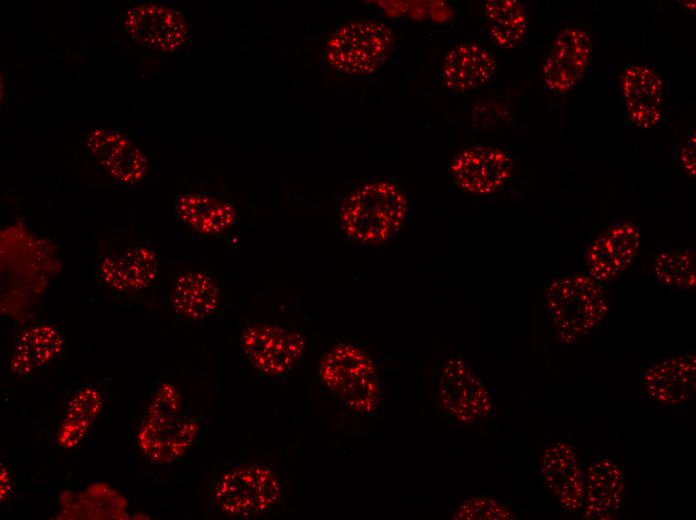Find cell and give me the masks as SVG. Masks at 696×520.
I'll return each mask as SVG.
<instances>
[{"label": "cell", "instance_id": "cell-26", "mask_svg": "<svg viewBox=\"0 0 696 520\" xmlns=\"http://www.w3.org/2000/svg\"><path fill=\"white\" fill-rule=\"evenodd\" d=\"M459 520H512L514 513L499 500L488 496L466 499L453 515Z\"/></svg>", "mask_w": 696, "mask_h": 520}, {"label": "cell", "instance_id": "cell-3", "mask_svg": "<svg viewBox=\"0 0 696 520\" xmlns=\"http://www.w3.org/2000/svg\"><path fill=\"white\" fill-rule=\"evenodd\" d=\"M322 383L357 414H371L380 403L376 366L360 347L341 342L330 348L319 364Z\"/></svg>", "mask_w": 696, "mask_h": 520}, {"label": "cell", "instance_id": "cell-5", "mask_svg": "<svg viewBox=\"0 0 696 520\" xmlns=\"http://www.w3.org/2000/svg\"><path fill=\"white\" fill-rule=\"evenodd\" d=\"M393 31L385 23L353 20L336 29L325 47L328 64L347 75L364 76L377 71L394 49Z\"/></svg>", "mask_w": 696, "mask_h": 520}, {"label": "cell", "instance_id": "cell-18", "mask_svg": "<svg viewBox=\"0 0 696 520\" xmlns=\"http://www.w3.org/2000/svg\"><path fill=\"white\" fill-rule=\"evenodd\" d=\"M496 73V62L480 44L465 42L454 46L442 63V79L451 91L468 92L487 84Z\"/></svg>", "mask_w": 696, "mask_h": 520}, {"label": "cell", "instance_id": "cell-15", "mask_svg": "<svg viewBox=\"0 0 696 520\" xmlns=\"http://www.w3.org/2000/svg\"><path fill=\"white\" fill-rule=\"evenodd\" d=\"M695 354H679L653 363L645 369L641 389L643 394L662 405L680 407L695 394Z\"/></svg>", "mask_w": 696, "mask_h": 520}, {"label": "cell", "instance_id": "cell-17", "mask_svg": "<svg viewBox=\"0 0 696 520\" xmlns=\"http://www.w3.org/2000/svg\"><path fill=\"white\" fill-rule=\"evenodd\" d=\"M86 146L92 157L118 182L134 185L143 180L147 159L123 133L114 129H94L88 135Z\"/></svg>", "mask_w": 696, "mask_h": 520}, {"label": "cell", "instance_id": "cell-22", "mask_svg": "<svg viewBox=\"0 0 696 520\" xmlns=\"http://www.w3.org/2000/svg\"><path fill=\"white\" fill-rule=\"evenodd\" d=\"M62 342L58 331L49 325L26 330L19 338L11 358V370L20 376L33 373L59 355Z\"/></svg>", "mask_w": 696, "mask_h": 520}, {"label": "cell", "instance_id": "cell-1", "mask_svg": "<svg viewBox=\"0 0 696 520\" xmlns=\"http://www.w3.org/2000/svg\"><path fill=\"white\" fill-rule=\"evenodd\" d=\"M544 309L557 341L567 345L596 331L609 303L602 284L588 274L571 273L549 282Z\"/></svg>", "mask_w": 696, "mask_h": 520}, {"label": "cell", "instance_id": "cell-14", "mask_svg": "<svg viewBox=\"0 0 696 520\" xmlns=\"http://www.w3.org/2000/svg\"><path fill=\"white\" fill-rule=\"evenodd\" d=\"M621 93L630 121L637 127L650 129L663 116L664 83L652 66L632 63L620 78Z\"/></svg>", "mask_w": 696, "mask_h": 520}, {"label": "cell", "instance_id": "cell-8", "mask_svg": "<svg viewBox=\"0 0 696 520\" xmlns=\"http://www.w3.org/2000/svg\"><path fill=\"white\" fill-rule=\"evenodd\" d=\"M437 397L441 408L462 423H473L488 417L493 401L487 386L460 359L448 361L440 375Z\"/></svg>", "mask_w": 696, "mask_h": 520}, {"label": "cell", "instance_id": "cell-25", "mask_svg": "<svg viewBox=\"0 0 696 520\" xmlns=\"http://www.w3.org/2000/svg\"><path fill=\"white\" fill-rule=\"evenodd\" d=\"M657 281L668 288L694 290L695 253L692 249H671L658 254L653 263Z\"/></svg>", "mask_w": 696, "mask_h": 520}, {"label": "cell", "instance_id": "cell-19", "mask_svg": "<svg viewBox=\"0 0 696 520\" xmlns=\"http://www.w3.org/2000/svg\"><path fill=\"white\" fill-rule=\"evenodd\" d=\"M158 257L147 244H134L121 253L105 257L100 266L102 280L117 290L150 286L158 275Z\"/></svg>", "mask_w": 696, "mask_h": 520}, {"label": "cell", "instance_id": "cell-24", "mask_svg": "<svg viewBox=\"0 0 696 520\" xmlns=\"http://www.w3.org/2000/svg\"><path fill=\"white\" fill-rule=\"evenodd\" d=\"M101 406L102 398L96 389H80L67 404L58 433L59 443L66 448L76 446L86 435Z\"/></svg>", "mask_w": 696, "mask_h": 520}, {"label": "cell", "instance_id": "cell-10", "mask_svg": "<svg viewBox=\"0 0 696 520\" xmlns=\"http://www.w3.org/2000/svg\"><path fill=\"white\" fill-rule=\"evenodd\" d=\"M591 57L592 39L589 32L577 26L561 30L543 63L545 87L560 95L573 91L586 74Z\"/></svg>", "mask_w": 696, "mask_h": 520}, {"label": "cell", "instance_id": "cell-12", "mask_svg": "<svg viewBox=\"0 0 696 520\" xmlns=\"http://www.w3.org/2000/svg\"><path fill=\"white\" fill-rule=\"evenodd\" d=\"M539 471L545 490L564 513L581 510L585 471L571 444L558 440L545 447L540 455Z\"/></svg>", "mask_w": 696, "mask_h": 520}, {"label": "cell", "instance_id": "cell-9", "mask_svg": "<svg viewBox=\"0 0 696 520\" xmlns=\"http://www.w3.org/2000/svg\"><path fill=\"white\" fill-rule=\"evenodd\" d=\"M121 27L139 44L163 53L177 51L188 38L183 15L160 3L131 6L123 15Z\"/></svg>", "mask_w": 696, "mask_h": 520}, {"label": "cell", "instance_id": "cell-27", "mask_svg": "<svg viewBox=\"0 0 696 520\" xmlns=\"http://www.w3.org/2000/svg\"><path fill=\"white\" fill-rule=\"evenodd\" d=\"M696 137L695 132L692 131L682 143L679 152V161L685 171L689 176L694 177L696 173Z\"/></svg>", "mask_w": 696, "mask_h": 520}, {"label": "cell", "instance_id": "cell-6", "mask_svg": "<svg viewBox=\"0 0 696 520\" xmlns=\"http://www.w3.org/2000/svg\"><path fill=\"white\" fill-rule=\"evenodd\" d=\"M281 492V484L269 465L244 462L220 477L214 500L230 516L254 518L272 510L279 503Z\"/></svg>", "mask_w": 696, "mask_h": 520}, {"label": "cell", "instance_id": "cell-2", "mask_svg": "<svg viewBox=\"0 0 696 520\" xmlns=\"http://www.w3.org/2000/svg\"><path fill=\"white\" fill-rule=\"evenodd\" d=\"M408 204L401 189L385 180L361 185L344 200L340 223L354 240L375 244L388 240L402 226Z\"/></svg>", "mask_w": 696, "mask_h": 520}, {"label": "cell", "instance_id": "cell-13", "mask_svg": "<svg viewBox=\"0 0 696 520\" xmlns=\"http://www.w3.org/2000/svg\"><path fill=\"white\" fill-rule=\"evenodd\" d=\"M514 169L511 156L504 150L486 145L464 149L453 160L450 173L459 189L476 195L498 191L510 179Z\"/></svg>", "mask_w": 696, "mask_h": 520}, {"label": "cell", "instance_id": "cell-20", "mask_svg": "<svg viewBox=\"0 0 696 520\" xmlns=\"http://www.w3.org/2000/svg\"><path fill=\"white\" fill-rule=\"evenodd\" d=\"M219 303V288L210 275L187 271L175 281L171 304L178 317L193 321L208 318L215 313Z\"/></svg>", "mask_w": 696, "mask_h": 520}, {"label": "cell", "instance_id": "cell-4", "mask_svg": "<svg viewBox=\"0 0 696 520\" xmlns=\"http://www.w3.org/2000/svg\"><path fill=\"white\" fill-rule=\"evenodd\" d=\"M198 423L184 414L179 391L162 384L156 391L138 433L142 451L157 463L172 462L192 445Z\"/></svg>", "mask_w": 696, "mask_h": 520}, {"label": "cell", "instance_id": "cell-16", "mask_svg": "<svg viewBox=\"0 0 696 520\" xmlns=\"http://www.w3.org/2000/svg\"><path fill=\"white\" fill-rule=\"evenodd\" d=\"M623 467L610 456L596 458L585 471L582 518L614 520L620 515L625 493Z\"/></svg>", "mask_w": 696, "mask_h": 520}, {"label": "cell", "instance_id": "cell-23", "mask_svg": "<svg viewBox=\"0 0 696 520\" xmlns=\"http://www.w3.org/2000/svg\"><path fill=\"white\" fill-rule=\"evenodd\" d=\"M484 18L491 39L501 48L517 47L527 34V12L518 0L486 1Z\"/></svg>", "mask_w": 696, "mask_h": 520}, {"label": "cell", "instance_id": "cell-21", "mask_svg": "<svg viewBox=\"0 0 696 520\" xmlns=\"http://www.w3.org/2000/svg\"><path fill=\"white\" fill-rule=\"evenodd\" d=\"M175 210L183 223L207 235H216L228 230L237 216L236 210L229 202L190 192L177 196Z\"/></svg>", "mask_w": 696, "mask_h": 520}, {"label": "cell", "instance_id": "cell-7", "mask_svg": "<svg viewBox=\"0 0 696 520\" xmlns=\"http://www.w3.org/2000/svg\"><path fill=\"white\" fill-rule=\"evenodd\" d=\"M241 347L259 373L279 377L300 361L306 340L294 329L273 323H256L243 330Z\"/></svg>", "mask_w": 696, "mask_h": 520}, {"label": "cell", "instance_id": "cell-11", "mask_svg": "<svg viewBox=\"0 0 696 520\" xmlns=\"http://www.w3.org/2000/svg\"><path fill=\"white\" fill-rule=\"evenodd\" d=\"M640 244L641 232L637 224L628 220L611 224L586 251L587 274L602 285L616 280L631 266Z\"/></svg>", "mask_w": 696, "mask_h": 520}]
</instances>
